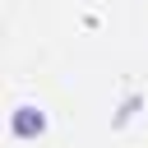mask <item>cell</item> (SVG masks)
Segmentation results:
<instances>
[{
    "label": "cell",
    "instance_id": "obj_1",
    "mask_svg": "<svg viewBox=\"0 0 148 148\" xmlns=\"http://www.w3.org/2000/svg\"><path fill=\"white\" fill-rule=\"evenodd\" d=\"M9 130H14V139H37V134L46 130V116H42L37 106H14Z\"/></svg>",
    "mask_w": 148,
    "mask_h": 148
}]
</instances>
